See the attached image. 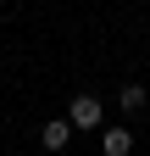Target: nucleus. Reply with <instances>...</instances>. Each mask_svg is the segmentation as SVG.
Returning a JSON list of instances; mask_svg holds the SVG:
<instances>
[{"label": "nucleus", "mask_w": 150, "mask_h": 156, "mask_svg": "<svg viewBox=\"0 0 150 156\" xmlns=\"http://www.w3.org/2000/svg\"><path fill=\"white\" fill-rule=\"evenodd\" d=\"M67 123H72V134H95L100 123H106V112H100V101H95V95H72V101H67Z\"/></svg>", "instance_id": "f257e3e1"}, {"label": "nucleus", "mask_w": 150, "mask_h": 156, "mask_svg": "<svg viewBox=\"0 0 150 156\" xmlns=\"http://www.w3.org/2000/svg\"><path fill=\"white\" fill-rule=\"evenodd\" d=\"M117 101H122V112H145V101H150V95H145V84H122V95H117Z\"/></svg>", "instance_id": "20e7f679"}, {"label": "nucleus", "mask_w": 150, "mask_h": 156, "mask_svg": "<svg viewBox=\"0 0 150 156\" xmlns=\"http://www.w3.org/2000/svg\"><path fill=\"white\" fill-rule=\"evenodd\" d=\"M128 151H134V134L128 128H106L100 134V156H128Z\"/></svg>", "instance_id": "7ed1b4c3"}, {"label": "nucleus", "mask_w": 150, "mask_h": 156, "mask_svg": "<svg viewBox=\"0 0 150 156\" xmlns=\"http://www.w3.org/2000/svg\"><path fill=\"white\" fill-rule=\"evenodd\" d=\"M67 140H72V123H67V117H50V123L39 128V145L45 151H67Z\"/></svg>", "instance_id": "f03ea898"}]
</instances>
